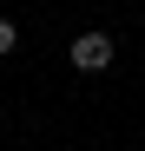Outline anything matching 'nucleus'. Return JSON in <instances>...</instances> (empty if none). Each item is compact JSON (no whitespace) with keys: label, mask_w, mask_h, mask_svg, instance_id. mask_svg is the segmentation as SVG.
Listing matches in <instances>:
<instances>
[{"label":"nucleus","mask_w":145,"mask_h":151,"mask_svg":"<svg viewBox=\"0 0 145 151\" xmlns=\"http://www.w3.org/2000/svg\"><path fill=\"white\" fill-rule=\"evenodd\" d=\"M72 66L79 72H106L112 66V33H79L72 40Z\"/></svg>","instance_id":"f257e3e1"},{"label":"nucleus","mask_w":145,"mask_h":151,"mask_svg":"<svg viewBox=\"0 0 145 151\" xmlns=\"http://www.w3.org/2000/svg\"><path fill=\"white\" fill-rule=\"evenodd\" d=\"M13 46H20V27H13L7 13H0V53H13Z\"/></svg>","instance_id":"f03ea898"}]
</instances>
